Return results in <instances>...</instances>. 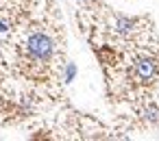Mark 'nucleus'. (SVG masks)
<instances>
[{"instance_id": "obj_1", "label": "nucleus", "mask_w": 159, "mask_h": 141, "mask_svg": "<svg viewBox=\"0 0 159 141\" xmlns=\"http://www.w3.org/2000/svg\"><path fill=\"white\" fill-rule=\"evenodd\" d=\"M26 48H29L31 57H35L37 61H48L55 52V41L44 33H33L26 41Z\"/></svg>"}, {"instance_id": "obj_5", "label": "nucleus", "mask_w": 159, "mask_h": 141, "mask_svg": "<svg viewBox=\"0 0 159 141\" xmlns=\"http://www.w3.org/2000/svg\"><path fill=\"white\" fill-rule=\"evenodd\" d=\"M72 76H74V65H70V67H68V80H70Z\"/></svg>"}, {"instance_id": "obj_3", "label": "nucleus", "mask_w": 159, "mask_h": 141, "mask_svg": "<svg viewBox=\"0 0 159 141\" xmlns=\"http://www.w3.org/2000/svg\"><path fill=\"white\" fill-rule=\"evenodd\" d=\"M144 113H146V119H148V122H152V124H155V122H159V109H157V106H152V104H150Z\"/></svg>"}, {"instance_id": "obj_2", "label": "nucleus", "mask_w": 159, "mask_h": 141, "mask_svg": "<svg viewBox=\"0 0 159 141\" xmlns=\"http://www.w3.org/2000/svg\"><path fill=\"white\" fill-rule=\"evenodd\" d=\"M135 76H137L142 83H150V80L157 76V61H155V59H148V57L139 59V61L135 63Z\"/></svg>"}, {"instance_id": "obj_4", "label": "nucleus", "mask_w": 159, "mask_h": 141, "mask_svg": "<svg viewBox=\"0 0 159 141\" xmlns=\"http://www.w3.org/2000/svg\"><path fill=\"white\" fill-rule=\"evenodd\" d=\"M131 26H133V20H129V18H120V20H118V28H120V33H129Z\"/></svg>"}]
</instances>
